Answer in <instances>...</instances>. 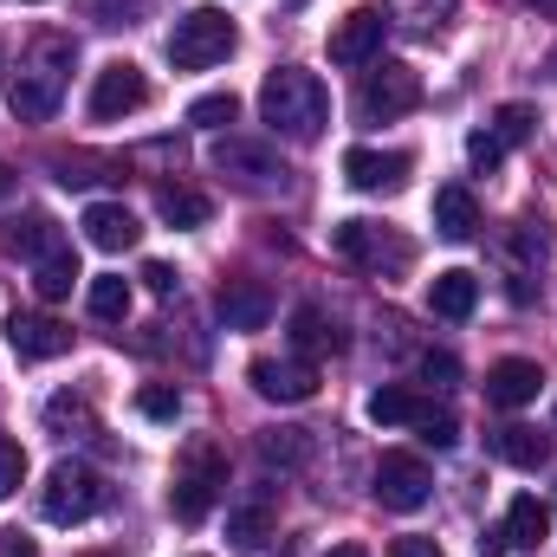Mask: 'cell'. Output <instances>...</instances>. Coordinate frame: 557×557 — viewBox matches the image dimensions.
<instances>
[{
    "instance_id": "cell-1",
    "label": "cell",
    "mask_w": 557,
    "mask_h": 557,
    "mask_svg": "<svg viewBox=\"0 0 557 557\" xmlns=\"http://www.w3.org/2000/svg\"><path fill=\"white\" fill-rule=\"evenodd\" d=\"M260 117L285 143H318L324 124H331V91H324L318 72L278 65V72H267V85H260Z\"/></svg>"
},
{
    "instance_id": "cell-2",
    "label": "cell",
    "mask_w": 557,
    "mask_h": 557,
    "mask_svg": "<svg viewBox=\"0 0 557 557\" xmlns=\"http://www.w3.org/2000/svg\"><path fill=\"white\" fill-rule=\"evenodd\" d=\"M227 499V454H221V441H188L182 447V460H175V480H169V512L182 519V525H201L214 506Z\"/></svg>"
},
{
    "instance_id": "cell-3",
    "label": "cell",
    "mask_w": 557,
    "mask_h": 557,
    "mask_svg": "<svg viewBox=\"0 0 557 557\" xmlns=\"http://www.w3.org/2000/svg\"><path fill=\"white\" fill-rule=\"evenodd\" d=\"M65 72H72V39L46 33V39L26 52V65L13 72V117L46 124V117L59 111V98H65Z\"/></svg>"
},
{
    "instance_id": "cell-4",
    "label": "cell",
    "mask_w": 557,
    "mask_h": 557,
    "mask_svg": "<svg viewBox=\"0 0 557 557\" xmlns=\"http://www.w3.org/2000/svg\"><path fill=\"white\" fill-rule=\"evenodd\" d=\"M234 46H240V33H234V20H227L221 7H188V13L175 20V33H169V59H175L182 72H208V65H221Z\"/></svg>"
},
{
    "instance_id": "cell-5",
    "label": "cell",
    "mask_w": 557,
    "mask_h": 557,
    "mask_svg": "<svg viewBox=\"0 0 557 557\" xmlns=\"http://www.w3.org/2000/svg\"><path fill=\"white\" fill-rule=\"evenodd\" d=\"M421 104V72L403 59H376L357 85V117L363 124H389V117H409Z\"/></svg>"
},
{
    "instance_id": "cell-6",
    "label": "cell",
    "mask_w": 557,
    "mask_h": 557,
    "mask_svg": "<svg viewBox=\"0 0 557 557\" xmlns=\"http://www.w3.org/2000/svg\"><path fill=\"white\" fill-rule=\"evenodd\" d=\"M98 506H104V480H98L91 467H78V460H59V467L46 473L39 512H46L52 525H85Z\"/></svg>"
},
{
    "instance_id": "cell-7",
    "label": "cell",
    "mask_w": 557,
    "mask_h": 557,
    "mask_svg": "<svg viewBox=\"0 0 557 557\" xmlns=\"http://www.w3.org/2000/svg\"><path fill=\"white\" fill-rule=\"evenodd\" d=\"M331 247L344 253V260H357L363 273H409V260H416V247L403 240V234H389V227H370V221H337L331 227Z\"/></svg>"
},
{
    "instance_id": "cell-8",
    "label": "cell",
    "mask_w": 557,
    "mask_h": 557,
    "mask_svg": "<svg viewBox=\"0 0 557 557\" xmlns=\"http://www.w3.org/2000/svg\"><path fill=\"white\" fill-rule=\"evenodd\" d=\"M143 104H149V78H143V65H131V59H117V65H104L91 78V117L98 124H117V117H131Z\"/></svg>"
},
{
    "instance_id": "cell-9",
    "label": "cell",
    "mask_w": 557,
    "mask_h": 557,
    "mask_svg": "<svg viewBox=\"0 0 557 557\" xmlns=\"http://www.w3.org/2000/svg\"><path fill=\"white\" fill-rule=\"evenodd\" d=\"M376 499L389 512H421L434 499V473L421 467L416 454H383L376 460Z\"/></svg>"
},
{
    "instance_id": "cell-10",
    "label": "cell",
    "mask_w": 557,
    "mask_h": 557,
    "mask_svg": "<svg viewBox=\"0 0 557 557\" xmlns=\"http://www.w3.org/2000/svg\"><path fill=\"white\" fill-rule=\"evenodd\" d=\"M383 33H389V13L383 7H350L331 33V59L337 65H376L383 59Z\"/></svg>"
},
{
    "instance_id": "cell-11",
    "label": "cell",
    "mask_w": 557,
    "mask_h": 557,
    "mask_svg": "<svg viewBox=\"0 0 557 557\" xmlns=\"http://www.w3.org/2000/svg\"><path fill=\"white\" fill-rule=\"evenodd\" d=\"M7 344H13V357H26V363H52V357L72 350V324H59V318H46V311H13V318H7Z\"/></svg>"
},
{
    "instance_id": "cell-12",
    "label": "cell",
    "mask_w": 557,
    "mask_h": 557,
    "mask_svg": "<svg viewBox=\"0 0 557 557\" xmlns=\"http://www.w3.org/2000/svg\"><path fill=\"white\" fill-rule=\"evenodd\" d=\"M253 389L267 396V403H311L318 396V370H311V357H253Z\"/></svg>"
},
{
    "instance_id": "cell-13",
    "label": "cell",
    "mask_w": 557,
    "mask_h": 557,
    "mask_svg": "<svg viewBox=\"0 0 557 557\" xmlns=\"http://www.w3.org/2000/svg\"><path fill=\"white\" fill-rule=\"evenodd\" d=\"M409 156L403 149H350L344 156V182L357 188V195H396L403 182H409Z\"/></svg>"
},
{
    "instance_id": "cell-14",
    "label": "cell",
    "mask_w": 557,
    "mask_h": 557,
    "mask_svg": "<svg viewBox=\"0 0 557 557\" xmlns=\"http://www.w3.org/2000/svg\"><path fill=\"white\" fill-rule=\"evenodd\" d=\"M214 169L234 175L240 188H273V182H285V169H278L273 149H267V143H247V137H221L214 143Z\"/></svg>"
},
{
    "instance_id": "cell-15",
    "label": "cell",
    "mask_w": 557,
    "mask_h": 557,
    "mask_svg": "<svg viewBox=\"0 0 557 557\" xmlns=\"http://www.w3.org/2000/svg\"><path fill=\"white\" fill-rule=\"evenodd\" d=\"M0 247H7L13 260H46L52 247H65V234H59V221H52V214H39V208H26V214H13V221H0Z\"/></svg>"
},
{
    "instance_id": "cell-16",
    "label": "cell",
    "mask_w": 557,
    "mask_h": 557,
    "mask_svg": "<svg viewBox=\"0 0 557 557\" xmlns=\"http://www.w3.org/2000/svg\"><path fill=\"white\" fill-rule=\"evenodd\" d=\"M214 305H221L227 331H267V324H273V292H267L260 278H227Z\"/></svg>"
},
{
    "instance_id": "cell-17",
    "label": "cell",
    "mask_w": 557,
    "mask_h": 557,
    "mask_svg": "<svg viewBox=\"0 0 557 557\" xmlns=\"http://www.w3.org/2000/svg\"><path fill=\"white\" fill-rule=\"evenodd\" d=\"M539 389H545V370L532 357H499L486 370V403H499V409H525Z\"/></svg>"
},
{
    "instance_id": "cell-18",
    "label": "cell",
    "mask_w": 557,
    "mask_h": 557,
    "mask_svg": "<svg viewBox=\"0 0 557 557\" xmlns=\"http://www.w3.org/2000/svg\"><path fill=\"white\" fill-rule=\"evenodd\" d=\"M78 227H85V240H91L98 253H124V247H137V240H143L137 214H131L124 201H91Z\"/></svg>"
},
{
    "instance_id": "cell-19",
    "label": "cell",
    "mask_w": 557,
    "mask_h": 557,
    "mask_svg": "<svg viewBox=\"0 0 557 557\" xmlns=\"http://www.w3.org/2000/svg\"><path fill=\"white\" fill-rule=\"evenodd\" d=\"M273 525H278V506H273V493L260 486L253 499H240L234 512H227V545L234 552H267V539H273Z\"/></svg>"
},
{
    "instance_id": "cell-20",
    "label": "cell",
    "mask_w": 557,
    "mask_h": 557,
    "mask_svg": "<svg viewBox=\"0 0 557 557\" xmlns=\"http://www.w3.org/2000/svg\"><path fill=\"white\" fill-rule=\"evenodd\" d=\"M253 454H260V467H267V473H298V467H311L318 434H311V428H260Z\"/></svg>"
},
{
    "instance_id": "cell-21",
    "label": "cell",
    "mask_w": 557,
    "mask_h": 557,
    "mask_svg": "<svg viewBox=\"0 0 557 557\" xmlns=\"http://www.w3.org/2000/svg\"><path fill=\"white\" fill-rule=\"evenodd\" d=\"M486 447H493L506 467H525V473H539V467L552 460V441H545L539 428H525V421H506V428H493V434H486Z\"/></svg>"
},
{
    "instance_id": "cell-22",
    "label": "cell",
    "mask_w": 557,
    "mask_h": 557,
    "mask_svg": "<svg viewBox=\"0 0 557 557\" xmlns=\"http://www.w3.org/2000/svg\"><path fill=\"white\" fill-rule=\"evenodd\" d=\"M473 305H480V278L467 273V267H447V273L428 278V311L434 318H473Z\"/></svg>"
},
{
    "instance_id": "cell-23",
    "label": "cell",
    "mask_w": 557,
    "mask_h": 557,
    "mask_svg": "<svg viewBox=\"0 0 557 557\" xmlns=\"http://www.w3.org/2000/svg\"><path fill=\"white\" fill-rule=\"evenodd\" d=\"M434 234L441 240H473L480 234V201L467 188H441L434 195Z\"/></svg>"
},
{
    "instance_id": "cell-24",
    "label": "cell",
    "mask_w": 557,
    "mask_h": 557,
    "mask_svg": "<svg viewBox=\"0 0 557 557\" xmlns=\"http://www.w3.org/2000/svg\"><path fill=\"white\" fill-rule=\"evenodd\" d=\"M292 344H298L305 357H337V350H344V331H337V318H324L318 305H298V311H292Z\"/></svg>"
},
{
    "instance_id": "cell-25",
    "label": "cell",
    "mask_w": 557,
    "mask_h": 557,
    "mask_svg": "<svg viewBox=\"0 0 557 557\" xmlns=\"http://www.w3.org/2000/svg\"><path fill=\"white\" fill-rule=\"evenodd\" d=\"M428 416H434V403H421L416 389H376L370 396V421H383V428H421Z\"/></svg>"
},
{
    "instance_id": "cell-26",
    "label": "cell",
    "mask_w": 557,
    "mask_h": 557,
    "mask_svg": "<svg viewBox=\"0 0 557 557\" xmlns=\"http://www.w3.org/2000/svg\"><path fill=\"white\" fill-rule=\"evenodd\" d=\"M156 214H162L169 227H201L214 208H208V195H201V188H182V182H169V188H156Z\"/></svg>"
},
{
    "instance_id": "cell-27",
    "label": "cell",
    "mask_w": 557,
    "mask_h": 557,
    "mask_svg": "<svg viewBox=\"0 0 557 557\" xmlns=\"http://www.w3.org/2000/svg\"><path fill=\"white\" fill-rule=\"evenodd\" d=\"M72 285H78V253H72V240L52 247L46 260H33V292H39V298H65Z\"/></svg>"
},
{
    "instance_id": "cell-28",
    "label": "cell",
    "mask_w": 557,
    "mask_h": 557,
    "mask_svg": "<svg viewBox=\"0 0 557 557\" xmlns=\"http://www.w3.org/2000/svg\"><path fill=\"white\" fill-rule=\"evenodd\" d=\"M552 532V512L532 499V493H519L512 506H506V545H539Z\"/></svg>"
},
{
    "instance_id": "cell-29",
    "label": "cell",
    "mask_w": 557,
    "mask_h": 557,
    "mask_svg": "<svg viewBox=\"0 0 557 557\" xmlns=\"http://www.w3.org/2000/svg\"><path fill=\"white\" fill-rule=\"evenodd\" d=\"M91 318H98V324H124V318H131V278L124 273L91 278Z\"/></svg>"
},
{
    "instance_id": "cell-30",
    "label": "cell",
    "mask_w": 557,
    "mask_h": 557,
    "mask_svg": "<svg viewBox=\"0 0 557 557\" xmlns=\"http://www.w3.org/2000/svg\"><path fill=\"white\" fill-rule=\"evenodd\" d=\"M46 428L65 434V441H72V428H78V441H85V434H98V416H91L85 396H52V403H46Z\"/></svg>"
},
{
    "instance_id": "cell-31",
    "label": "cell",
    "mask_w": 557,
    "mask_h": 557,
    "mask_svg": "<svg viewBox=\"0 0 557 557\" xmlns=\"http://www.w3.org/2000/svg\"><path fill=\"white\" fill-rule=\"evenodd\" d=\"M234 117H240V98L234 91H208V98L188 104V124H201V131H227Z\"/></svg>"
},
{
    "instance_id": "cell-32",
    "label": "cell",
    "mask_w": 557,
    "mask_h": 557,
    "mask_svg": "<svg viewBox=\"0 0 557 557\" xmlns=\"http://www.w3.org/2000/svg\"><path fill=\"white\" fill-rule=\"evenodd\" d=\"M532 131H539V111H532V104H499V111H493V137H499V149L525 143Z\"/></svg>"
},
{
    "instance_id": "cell-33",
    "label": "cell",
    "mask_w": 557,
    "mask_h": 557,
    "mask_svg": "<svg viewBox=\"0 0 557 557\" xmlns=\"http://www.w3.org/2000/svg\"><path fill=\"white\" fill-rule=\"evenodd\" d=\"M396 13H403L416 33H441L447 13H454V0H396Z\"/></svg>"
},
{
    "instance_id": "cell-34",
    "label": "cell",
    "mask_w": 557,
    "mask_h": 557,
    "mask_svg": "<svg viewBox=\"0 0 557 557\" xmlns=\"http://www.w3.org/2000/svg\"><path fill=\"white\" fill-rule=\"evenodd\" d=\"M20 480H26V447L13 434H0V499L20 493Z\"/></svg>"
},
{
    "instance_id": "cell-35",
    "label": "cell",
    "mask_w": 557,
    "mask_h": 557,
    "mask_svg": "<svg viewBox=\"0 0 557 557\" xmlns=\"http://www.w3.org/2000/svg\"><path fill=\"white\" fill-rule=\"evenodd\" d=\"M98 169H104V162H91V156H59V162H52V175H59L65 188H91V182H104Z\"/></svg>"
},
{
    "instance_id": "cell-36",
    "label": "cell",
    "mask_w": 557,
    "mask_h": 557,
    "mask_svg": "<svg viewBox=\"0 0 557 557\" xmlns=\"http://www.w3.org/2000/svg\"><path fill=\"white\" fill-rule=\"evenodd\" d=\"M467 162H473L480 175H493V169L506 162V149H499V137H493V131H473V137H467Z\"/></svg>"
},
{
    "instance_id": "cell-37",
    "label": "cell",
    "mask_w": 557,
    "mask_h": 557,
    "mask_svg": "<svg viewBox=\"0 0 557 557\" xmlns=\"http://www.w3.org/2000/svg\"><path fill=\"white\" fill-rule=\"evenodd\" d=\"M137 409H143L149 421H175V416H182V396H175V389H143Z\"/></svg>"
},
{
    "instance_id": "cell-38",
    "label": "cell",
    "mask_w": 557,
    "mask_h": 557,
    "mask_svg": "<svg viewBox=\"0 0 557 557\" xmlns=\"http://www.w3.org/2000/svg\"><path fill=\"white\" fill-rule=\"evenodd\" d=\"M421 376H428L434 389H454V376H460V363H454L447 350H428V357H421Z\"/></svg>"
},
{
    "instance_id": "cell-39",
    "label": "cell",
    "mask_w": 557,
    "mask_h": 557,
    "mask_svg": "<svg viewBox=\"0 0 557 557\" xmlns=\"http://www.w3.org/2000/svg\"><path fill=\"white\" fill-rule=\"evenodd\" d=\"M421 441H428V447H454V441H460V428H454L447 409H434V416L421 421Z\"/></svg>"
},
{
    "instance_id": "cell-40",
    "label": "cell",
    "mask_w": 557,
    "mask_h": 557,
    "mask_svg": "<svg viewBox=\"0 0 557 557\" xmlns=\"http://www.w3.org/2000/svg\"><path fill=\"white\" fill-rule=\"evenodd\" d=\"M91 20L98 26H131L137 20V0H91Z\"/></svg>"
},
{
    "instance_id": "cell-41",
    "label": "cell",
    "mask_w": 557,
    "mask_h": 557,
    "mask_svg": "<svg viewBox=\"0 0 557 557\" xmlns=\"http://www.w3.org/2000/svg\"><path fill=\"white\" fill-rule=\"evenodd\" d=\"M137 278L149 285V292H156V298H169V292H175V267H162V260H149Z\"/></svg>"
},
{
    "instance_id": "cell-42",
    "label": "cell",
    "mask_w": 557,
    "mask_h": 557,
    "mask_svg": "<svg viewBox=\"0 0 557 557\" xmlns=\"http://www.w3.org/2000/svg\"><path fill=\"white\" fill-rule=\"evenodd\" d=\"M389 557H441V545H434V539H396Z\"/></svg>"
},
{
    "instance_id": "cell-43",
    "label": "cell",
    "mask_w": 557,
    "mask_h": 557,
    "mask_svg": "<svg viewBox=\"0 0 557 557\" xmlns=\"http://www.w3.org/2000/svg\"><path fill=\"white\" fill-rule=\"evenodd\" d=\"M0 557H39V552H33L26 532H0Z\"/></svg>"
},
{
    "instance_id": "cell-44",
    "label": "cell",
    "mask_w": 557,
    "mask_h": 557,
    "mask_svg": "<svg viewBox=\"0 0 557 557\" xmlns=\"http://www.w3.org/2000/svg\"><path fill=\"white\" fill-rule=\"evenodd\" d=\"M480 557H506V525H499V532H486V539H480Z\"/></svg>"
},
{
    "instance_id": "cell-45",
    "label": "cell",
    "mask_w": 557,
    "mask_h": 557,
    "mask_svg": "<svg viewBox=\"0 0 557 557\" xmlns=\"http://www.w3.org/2000/svg\"><path fill=\"white\" fill-rule=\"evenodd\" d=\"M324 557H370V552H363V545H331Z\"/></svg>"
},
{
    "instance_id": "cell-46",
    "label": "cell",
    "mask_w": 557,
    "mask_h": 557,
    "mask_svg": "<svg viewBox=\"0 0 557 557\" xmlns=\"http://www.w3.org/2000/svg\"><path fill=\"white\" fill-rule=\"evenodd\" d=\"M7 195H13V169L0 162V201H7Z\"/></svg>"
},
{
    "instance_id": "cell-47",
    "label": "cell",
    "mask_w": 557,
    "mask_h": 557,
    "mask_svg": "<svg viewBox=\"0 0 557 557\" xmlns=\"http://www.w3.org/2000/svg\"><path fill=\"white\" fill-rule=\"evenodd\" d=\"M525 7H539V13H552L557 20V0H525Z\"/></svg>"
},
{
    "instance_id": "cell-48",
    "label": "cell",
    "mask_w": 557,
    "mask_h": 557,
    "mask_svg": "<svg viewBox=\"0 0 557 557\" xmlns=\"http://www.w3.org/2000/svg\"><path fill=\"white\" fill-rule=\"evenodd\" d=\"M545 72H552V78H557V52H552V65H545Z\"/></svg>"
},
{
    "instance_id": "cell-49",
    "label": "cell",
    "mask_w": 557,
    "mask_h": 557,
    "mask_svg": "<svg viewBox=\"0 0 557 557\" xmlns=\"http://www.w3.org/2000/svg\"><path fill=\"white\" fill-rule=\"evenodd\" d=\"M85 557H111V552H85Z\"/></svg>"
}]
</instances>
